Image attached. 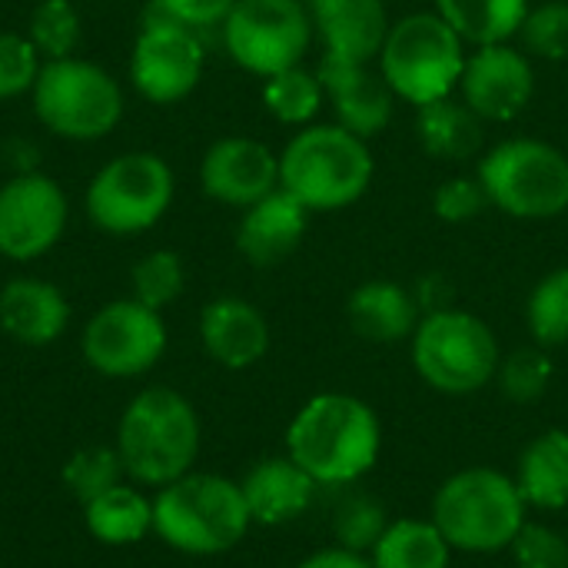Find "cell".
<instances>
[{"label":"cell","instance_id":"obj_1","mask_svg":"<svg viewBox=\"0 0 568 568\" xmlns=\"http://www.w3.org/2000/svg\"><path fill=\"white\" fill-rule=\"evenodd\" d=\"M383 453V423L369 403L349 393H320L300 406L286 429V456L316 486L346 489L373 473Z\"/></svg>","mask_w":568,"mask_h":568},{"label":"cell","instance_id":"obj_2","mask_svg":"<svg viewBox=\"0 0 568 568\" xmlns=\"http://www.w3.org/2000/svg\"><path fill=\"white\" fill-rule=\"evenodd\" d=\"M429 519L453 552L496 556L509 552L519 529L529 523V506L509 473L466 466L436 489Z\"/></svg>","mask_w":568,"mask_h":568},{"label":"cell","instance_id":"obj_3","mask_svg":"<svg viewBox=\"0 0 568 568\" xmlns=\"http://www.w3.org/2000/svg\"><path fill=\"white\" fill-rule=\"evenodd\" d=\"M116 453L136 486L163 489L193 473L200 456V416L186 396L170 386L143 389L120 416Z\"/></svg>","mask_w":568,"mask_h":568},{"label":"cell","instance_id":"obj_4","mask_svg":"<svg viewBox=\"0 0 568 568\" xmlns=\"http://www.w3.org/2000/svg\"><path fill=\"white\" fill-rule=\"evenodd\" d=\"M373 173L369 143L339 123H310L280 153V190L310 213L353 206L369 190Z\"/></svg>","mask_w":568,"mask_h":568},{"label":"cell","instance_id":"obj_5","mask_svg":"<svg viewBox=\"0 0 568 568\" xmlns=\"http://www.w3.org/2000/svg\"><path fill=\"white\" fill-rule=\"evenodd\" d=\"M250 526L240 483L213 473H186L153 499V532L186 556H223L243 542Z\"/></svg>","mask_w":568,"mask_h":568},{"label":"cell","instance_id":"obj_6","mask_svg":"<svg viewBox=\"0 0 568 568\" xmlns=\"http://www.w3.org/2000/svg\"><path fill=\"white\" fill-rule=\"evenodd\" d=\"M466 57L469 53L459 33L436 10H423L389 27L376 60L396 100L419 110L459 90Z\"/></svg>","mask_w":568,"mask_h":568},{"label":"cell","instance_id":"obj_7","mask_svg":"<svg viewBox=\"0 0 568 568\" xmlns=\"http://www.w3.org/2000/svg\"><path fill=\"white\" fill-rule=\"evenodd\" d=\"M409 349L419 379L443 396H473L486 389L503 359L489 323L456 306L423 313Z\"/></svg>","mask_w":568,"mask_h":568},{"label":"cell","instance_id":"obj_8","mask_svg":"<svg viewBox=\"0 0 568 568\" xmlns=\"http://www.w3.org/2000/svg\"><path fill=\"white\" fill-rule=\"evenodd\" d=\"M489 206L513 220H556L568 210V156L532 136H513L479 156Z\"/></svg>","mask_w":568,"mask_h":568},{"label":"cell","instance_id":"obj_9","mask_svg":"<svg viewBox=\"0 0 568 568\" xmlns=\"http://www.w3.org/2000/svg\"><path fill=\"white\" fill-rule=\"evenodd\" d=\"M37 116L67 140H97L110 133L123 113L116 80L87 60H47L33 80Z\"/></svg>","mask_w":568,"mask_h":568},{"label":"cell","instance_id":"obj_10","mask_svg":"<svg viewBox=\"0 0 568 568\" xmlns=\"http://www.w3.org/2000/svg\"><path fill=\"white\" fill-rule=\"evenodd\" d=\"M313 33L303 0H236L223 20L226 53L263 80L300 67Z\"/></svg>","mask_w":568,"mask_h":568},{"label":"cell","instance_id":"obj_11","mask_svg":"<svg viewBox=\"0 0 568 568\" xmlns=\"http://www.w3.org/2000/svg\"><path fill=\"white\" fill-rule=\"evenodd\" d=\"M173 200V173L153 153L110 160L87 190V213L106 233L150 230Z\"/></svg>","mask_w":568,"mask_h":568},{"label":"cell","instance_id":"obj_12","mask_svg":"<svg viewBox=\"0 0 568 568\" xmlns=\"http://www.w3.org/2000/svg\"><path fill=\"white\" fill-rule=\"evenodd\" d=\"M150 10H156V17L150 13L136 37L130 77L150 103H176L193 93L203 77V43L193 27L173 20L160 3Z\"/></svg>","mask_w":568,"mask_h":568},{"label":"cell","instance_id":"obj_13","mask_svg":"<svg viewBox=\"0 0 568 568\" xmlns=\"http://www.w3.org/2000/svg\"><path fill=\"white\" fill-rule=\"evenodd\" d=\"M166 349V326L156 310L136 300H116L103 306L83 329L87 363L113 379L143 376L160 363Z\"/></svg>","mask_w":568,"mask_h":568},{"label":"cell","instance_id":"obj_14","mask_svg":"<svg viewBox=\"0 0 568 568\" xmlns=\"http://www.w3.org/2000/svg\"><path fill=\"white\" fill-rule=\"evenodd\" d=\"M536 97V67L526 50L513 43L476 47L466 57L459 100L483 123H509L516 120Z\"/></svg>","mask_w":568,"mask_h":568},{"label":"cell","instance_id":"obj_15","mask_svg":"<svg viewBox=\"0 0 568 568\" xmlns=\"http://www.w3.org/2000/svg\"><path fill=\"white\" fill-rule=\"evenodd\" d=\"M67 226L63 190L40 173L13 176L0 186V253L10 260L43 256Z\"/></svg>","mask_w":568,"mask_h":568},{"label":"cell","instance_id":"obj_16","mask_svg":"<svg viewBox=\"0 0 568 568\" xmlns=\"http://www.w3.org/2000/svg\"><path fill=\"white\" fill-rule=\"evenodd\" d=\"M316 77L323 83L326 100L336 110L339 126H346L349 133L363 140H373L376 133L389 126L393 110H396V93L383 80L379 67L323 53Z\"/></svg>","mask_w":568,"mask_h":568},{"label":"cell","instance_id":"obj_17","mask_svg":"<svg viewBox=\"0 0 568 568\" xmlns=\"http://www.w3.org/2000/svg\"><path fill=\"white\" fill-rule=\"evenodd\" d=\"M200 183L206 196L246 210L280 190V156L260 140L226 136L206 150L200 163Z\"/></svg>","mask_w":568,"mask_h":568},{"label":"cell","instance_id":"obj_18","mask_svg":"<svg viewBox=\"0 0 568 568\" xmlns=\"http://www.w3.org/2000/svg\"><path fill=\"white\" fill-rule=\"evenodd\" d=\"M313 30L326 53L343 60L373 63L389 33V10L383 0H306Z\"/></svg>","mask_w":568,"mask_h":568},{"label":"cell","instance_id":"obj_19","mask_svg":"<svg viewBox=\"0 0 568 568\" xmlns=\"http://www.w3.org/2000/svg\"><path fill=\"white\" fill-rule=\"evenodd\" d=\"M310 230V210L286 190H273L260 203L246 206L236 226V250L253 266H276L303 243Z\"/></svg>","mask_w":568,"mask_h":568},{"label":"cell","instance_id":"obj_20","mask_svg":"<svg viewBox=\"0 0 568 568\" xmlns=\"http://www.w3.org/2000/svg\"><path fill=\"white\" fill-rule=\"evenodd\" d=\"M200 339L220 366L250 369L270 349V323L253 303L220 296L200 313Z\"/></svg>","mask_w":568,"mask_h":568},{"label":"cell","instance_id":"obj_21","mask_svg":"<svg viewBox=\"0 0 568 568\" xmlns=\"http://www.w3.org/2000/svg\"><path fill=\"white\" fill-rule=\"evenodd\" d=\"M250 519L260 526H286L310 513L316 499V479L290 456L260 459L240 483Z\"/></svg>","mask_w":568,"mask_h":568},{"label":"cell","instance_id":"obj_22","mask_svg":"<svg viewBox=\"0 0 568 568\" xmlns=\"http://www.w3.org/2000/svg\"><path fill=\"white\" fill-rule=\"evenodd\" d=\"M346 320L359 339L393 346V343L413 339L423 320V306L409 286L396 280H369L349 293Z\"/></svg>","mask_w":568,"mask_h":568},{"label":"cell","instance_id":"obj_23","mask_svg":"<svg viewBox=\"0 0 568 568\" xmlns=\"http://www.w3.org/2000/svg\"><path fill=\"white\" fill-rule=\"evenodd\" d=\"M70 320L63 293L43 280H10L0 290V326L23 346L53 343Z\"/></svg>","mask_w":568,"mask_h":568},{"label":"cell","instance_id":"obj_24","mask_svg":"<svg viewBox=\"0 0 568 568\" xmlns=\"http://www.w3.org/2000/svg\"><path fill=\"white\" fill-rule=\"evenodd\" d=\"M529 513H562L568 506V433L542 429L526 443L513 473Z\"/></svg>","mask_w":568,"mask_h":568},{"label":"cell","instance_id":"obj_25","mask_svg":"<svg viewBox=\"0 0 568 568\" xmlns=\"http://www.w3.org/2000/svg\"><path fill=\"white\" fill-rule=\"evenodd\" d=\"M483 120L456 97H443L416 110V133L433 160L463 163L483 150Z\"/></svg>","mask_w":568,"mask_h":568},{"label":"cell","instance_id":"obj_26","mask_svg":"<svg viewBox=\"0 0 568 568\" xmlns=\"http://www.w3.org/2000/svg\"><path fill=\"white\" fill-rule=\"evenodd\" d=\"M436 13L459 33L463 43H513L529 13V0H436Z\"/></svg>","mask_w":568,"mask_h":568},{"label":"cell","instance_id":"obj_27","mask_svg":"<svg viewBox=\"0 0 568 568\" xmlns=\"http://www.w3.org/2000/svg\"><path fill=\"white\" fill-rule=\"evenodd\" d=\"M87 529L103 546H133L153 532V499L120 483L83 506Z\"/></svg>","mask_w":568,"mask_h":568},{"label":"cell","instance_id":"obj_28","mask_svg":"<svg viewBox=\"0 0 568 568\" xmlns=\"http://www.w3.org/2000/svg\"><path fill=\"white\" fill-rule=\"evenodd\" d=\"M373 568H449L453 546L433 519H393L369 552Z\"/></svg>","mask_w":568,"mask_h":568},{"label":"cell","instance_id":"obj_29","mask_svg":"<svg viewBox=\"0 0 568 568\" xmlns=\"http://www.w3.org/2000/svg\"><path fill=\"white\" fill-rule=\"evenodd\" d=\"M263 103H266V110L280 123H286V126H310L313 116L320 113V106L326 103V93H323L320 77L303 70V63H300V67H290L283 73L266 77Z\"/></svg>","mask_w":568,"mask_h":568},{"label":"cell","instance_id":"obj_30","mask_svg":"<svg viewBox=\"0 0 568 568\" xmlns=\"http://www.w3.org/2000/svg\"><path fill=\"white\" fill-rule=\"evenodd\" d=\"M389 513L379 499H373L369 493H359L353 486L343 489L336 509H333V536L336 546L349 549V552H363L369 556L373 546L379 542V536L389 526Z\"/></svg>","mask_w":568,"mask_h":568},{"label":"cell","instance_id":"obj_31","mask_svg":"<svg viewBox=\"0 0 568 568\" xmlns=\"http://www.w3.org/2000/svg\"><path fill=\"white\" fill-rule=\"evenodd\" d=\"M526 326L532 343L542 349H556L568 343V266L546 273L526 303Z\"/></svg>","mask_w":568,"mask_h":568},{"label":"cell","instance_id":"obj_32","mask_svg":"<svg viewBox=\"0 0 568 568\" xmlns=\"http://www.w3.org/2000/svg\"><path fill=\"white\" fill-rule=\"evenodd\" d=\"M123 463H120V453L116 446L113 449H103V446H90V449H80L77 456L67 459L63 466V486L73 499H80L83 506L97 496H103L106 489L120 486L123 483Z\"/></svg>","mask_w":568,"mask_h":568},{"label":"cell","instance_id":"obj_33","mask_svg":"<svg viewBox=\"0 0 568 568\" xmlns=\"http://www.w3.org/2000/svg\"><path fill=\"white\" fill-rule=\"evenodd\" d=\"M496 383L509 403H536L552 383V359L542 346H526L499 359Z\"/></svg>","mask_w":568,"mask_h":568},{"label":"cell","instance_id":"obj_34","mask_svg":"<svg viewBox=\"0 0 568 568\" xmlns=\"http://www.w3.org/2000/svg\"><path fill=\"white\" fill-rule=\"evenodd\" d=\"M180 293H183V263H180L176 253L156 250V253H146L133 266V300L136 303H143V306L160 313Z\"/></svg>","mask_w":568,"mask_h":568},{"label":"cell","instance_id":"obj_35","mask_svg":"<svg viewBox=\"0 0 568 568\" xmlns=\"http://www.w3.org/2000/svg\"><path fill=\"white\" fill-rule=\"evenodd\" d=\"M519 40L526 53L539 60H568V0H546L542 7H529Z\"/></svg>","mask_w":568,"mask_h":568},{"label":"cell","instance_id":"obj_36","mask_svg":"<svg viewBox=\"0 0 568 568\" xmlns=\"http://www.w3.org/2000/svg\"><path fill=\"white\" fill-rule=\"evenodd\" d=\"M80 40V17L70 0H43L33 10L30 20V43L37 53H47L50 60H63L73 53Z\"/></svg>","mask_w":568,"mask_h":568},{"label":"cell","instance_id":"obj_37","mask_svg":"<svg viewBox=\"0 0 568 568\" xmlns=\"http://www.w3.org/2000/svg\"><path fill=\"white\" fill-rule=\"evenodd\" d=\"M516 568H568V539L542 523H526L509 546Z\"/></svg>","mask_w":568,"mask_h":568},{"label":"cell","instance_id":"obj_38","mask_svg":"<svg viewBox=\"0 0 568 568\" xmlns=\"http://www.w3.org/2000/svg\"><path fill=\"white\" fill-rule=\"evenodd\" d=\"M489 206V196L479 183V176H449L433 193V213L443 223H473Z\"/></svg>","mask_w":568,"mask_h":568},{"label":"cell","instance_id":"obj_39","mask_svg":"<svg viewBox=\"0 0 568 568\" xmlns=\"http://www.w3.org/2000/svg\"><path fill=\"white\" fill-rule=\"evenodd\" d=\"M37 73V47L17 33H0V100L33 90Z\"/></svg>","mask_w":568,"mask_h":568},{"label":"cell","instance_id":"obj_40","mask_svg":"<svg viewBox=\"0 0 568 568\" xmlns=\"http://www.w3.org/2000/svg\"><path fill=\"white\" fill-rule=\"evenodd\" d=\"M173 20L186 23V27H216L226 20V13L233 10L236 0H156Z\"/></svg>","mask_w":568,"mask_h":568},{"label":"cell","instance_id":"obj_41","mask_svg":"<svg viewBox=\"0 0 568 568\" xmlns=\"http://www.w3.org/2000/svg\"><path fill=\"white\" fill-rule=\"evenodd\" d=\"M296 568H373V562L363 552H349L343 546H326V549L306 556Z\"/></svg>","mask_w":568,"mask_h":568}]
</instances>
